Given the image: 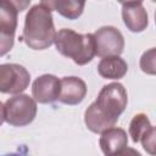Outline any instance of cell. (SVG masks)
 Returning <instances> with one entry per match:
<instances>
[{
	"label": "cell",
	"instance_id": "cell-1",
	"mask_svg": "<svg viewBox=\"0 0 156 156\" xmlns=\"http://www.w3.org/2000/svg\"><path fill=\"white\" fill-rule=\"evenodd\" d=\"M128 95L121 83H110L104 85L96 100L85 110L84 122L93 133H101L113 127L121 113L126 110Z\"/></svg>",
	"mask_w": 156,
	"mask_h": 156
},
{
	"label": "cell",
	"instance_id": "cell-2",
	"mask_svg": "<svg viewBox=\"0 0 156 156\" xmlns=\"http://www.w3.org/2000/svg\"><path fill=\"white\" fill-rule=\"evenodd\" d=\"M55 27L51 11L44 5H34L26 15L22 40L33 50H44L54 44Z\"/></svg>",
	"mask_w": 156,
	"mask_h": 156
},
{
	"label": "cell",
	"instance_id": "cell-3",
	"mask_svg": "<svg viewBox=\"0 0 156 156\" xmlns=\"http://www.w3.org/2000/svg\"><path fill=\"white\" fill-rule=\"evenodd\" d=\"M54 43L61 55L71 58L79 66L89 63L95 56V41L90 33L82 34L73 29L62 28L56 32Z\"/></svg>",
	"mask_w": 156,
	"mask_h": 156
},
{
	"label": "cell",
	"instance_id": "cell-4",
	"mask_svg": "<svg viewBox=\"0 0 156 156\" xmlns=\"http://www.w3.org/2000/svg\"><path fill=\"white\" fill-rule=\"evenodd\" d=\"M5 121L15 127L32 123L37 116V101L26 94H16L5 104Z\"/></svg>",
	"mask_w": 156,
	"mask_h": 156
},
{
	"label": "cell",
	"instance_id": "cell-5",
	"mask_svg": "<svg viewBox=\"0 0 156 156\" xmlns=\"http://www.w3.org/2000/svg\"><path fill=\"white\" fill-rule=\"evenodd\" d=\"M30 82L29 72L17 63L0 65V93L20 94L27 89Z\"/></svg>",
	"mask_w": 156,
	"mask_h": 156
},
{
	"label": "cell",
	"instance_id": "cell-6",
	"mask_svg": "<svg viewBox=\"0 0 156 156\" xmlns=\"http://www.w3.org/2000/svg\"><path fill=\"white\" fill-rule=\"evenodd\" d=\"M95 55L99 57L121 55L124 49V38L122 33L111 26L99 28L94 34Z\"/></svg>",
	"mask_w": 156,
	"mask_h": 156
},
{
	"label": "cell",
	"instance_id": "cell-7",
	"mask_svg": "<svg viewBox=\"0 0 156 156\" xmlns=\"http://www.w3.org/2000/svg\"><path fill=\"white\" fill-rule=\"evenodd\" d=\"M60 93V79L54 74H43L32 84V95L37 102L51 104L57 100Z\"/></svg>",
	"mask_w": 156,
	"mask_h": 156
},
{
	"label": "cell",
	"instance_id": "cell-8",
	"mask_svg": "<svg viewBox=\"0 0 156 156\" xmlns=\"http://www.w3.org/2000/svg\"><path fill=\"white\" fill-rule=\"evenodd\" d=\"M87 95V84L78 77H63L60 79V93L57 100L66 105H78Z\"/></svg>",
	"mask_w": 156,
	"mask_h": 156
},
{
	"label": "cell",
	"instance_id": "cell-9",
	"mask_svg": "<svg viewBox=\"0 0 156 156\" xmlns=\"http://www.w3.org/2000/svg\"><path fill=\"white\" fill-rule=\"evenodd\" d=\"M100 147L102 152L107 156L111 155H122V152L128 147V136L127 132L118 127H110L101 132L100 136Z\"/></svg>",
	"mask_w": 156,
	"mask_h": 156
},
{
	"label": "cell",
	"instance_id": "cell-10",
	"mask_svg": "<svg viewBox=\"0 0 156 156\" xmlns=\"http://www.w3.org/2000/svg\"><path fill=\"white\" fill-rule=\"evenodd\" d=\"M122 18L126 27L133 33H140L149 24V16L141 4L123 5Z\"/></svg>",
	"mask_w": 156,
	"mask_h": 156
},
{
	"label": "cell",
	"instance_id": "cell-11",
	"mask_svg": "<svg viewBox=\"0 0 156 156\" xmlns=\"http://www.w3.org/2000/svg\"><path fill=\"white\" fill-rule=\"evenodd\" d=\"M41 5L50 11H57L61 16L68 20L78 18L85 6V0H40Z\"/></svg>",
	"mask_w": 156,
	"mask_h": 156
},
{
	"label": "cell",
	"instance_id": "cell-12",
	"mask_svg": "<svg viewBox=\"0 0 156 156\" xmlns=\"http://www.w3.org/2000/svg\"><path fill=\"white\" fill-rule=\"evenodd\" d=\"M127 71L128 65L119 55L102 57L98 65V73L106 79H121L126 76Z\"/></svg>",
	"mask_w": 156,
	"mask_h": 156
},
{
	"label": "cell",
	"instance_id": "cell-13",
	"mask_svg": "<svg viewBox=\"0 0 156 156\" xmlns=\"http://www.w3.org/2000/svg\"><path fill=\"white\" fill-rule=\"evenodd\" d=\"M18 11L7 0H0V33L15 35Z\"/></svg>",
	"mask_w": 156,
	"mask_h": 156
},
{
	"label": "cell",
	"instance_id": "cell-14",
	"mask_svg": "<svg viewBox=\"0 0 156 156\" xmlns=\"http://www.w3.org/2000/svg\"><path fill=\"white\" fill-rule=\"evenodd\" d=\"M154 126L150 123V119L145 113H138L133 117L129 124V135L132 136V140L134 143H139L140 139L149 133Z\"/></svg>",
	"mask_w": 156,
	"mask_h": 156
},
{
	"label": "cell",
	"instance_id": "cell-15",
	"mask_svg": "<svg viewBox=\"0 0 156 156\" xmlns=\"http://www.w3.org/2000/svg\"><path fill=\"white\" fill-rule=\"evenodd\" d=\"M140 68L143 72L147 74H155V49L151 48L150 50L145 51L140 58Z\"/></svg>",
	"mask_w": 156,
	"mask_h": 156
},
{
	"label": "cell",
	"instance_id": "cell-16",
	"mask_svg": "<svg viewBox=\"0 0 156 156\" xmlns=\"http://www.w3.org/2000/svg\"><path fill=\"white\" fill-rule=\"evenodd\" d=\"M155 135H156V130H155V127L149 132L146 133L139 143H141L145 151H147L149 154L151 155H155V147H156V144H155Z\"/></svg>",
	"mask_w": 156,
	"mask_h": 156
},
{
	"label": "cell",
	"instance_id": "cell-17",
	"mask_svg": "<svg viewBox=\"0 0 156 156\" xmlns=\"http://www.w3.org/2000/svg\"><path fill=\"white\" fill-rule=\"evenodd\" d=\"M13 41H15V35H7L0 33V56L7 54L12 49Z\"/></svg>",
	"mask_w": 156,
	"mask_h": 156
},
{
	"label": "cell",
	"instance_id": "cell-18",
	"mask_svg": "<svg viewBox=\"0 0 156 156\" xmlns=\"http://www.w3.org/2000/svg\"><path fill=\"white\" fill-rule=\"evenodd\" d=\"M11 5H13L15 6V9L18 11V12H22V11H24L28 6H29V4H30V0H7Z\"/></svg>",
	"mask_w": 156,
	"mask_h": 156
},
{
	"label": "cell",
	"instance_id": "cell-19",
	"mask_svg": "<svg viewBox=\"0 0 156 156\" xmlns=\"http://www.w3.org/2000/svg\"><path fill=\"white\" fill-rule=\"evenodd\" d=\"M122 5H133V4H141L143 0H117Z\"/></svg>",
	"mask_w": 156,
	"mask_h": 156
},
{
	"label": "cell",
	"instance_id": "cell-20",
	"mask_svg": "<svg viewBox=\"0 0 156 156\" xmlns=\"http://www.w3.org/2000/svg\"><path fill=\"white\" fill-rule=\"evenodd\" d=\"M5 121V108H4V104L0 101V126L4 123Z\"/></svg>",
	"mask_w": 156,
	"mask_h": 156
},
{
	"label": "cell",
	"instance_id": "cell-21",
	"mask_svg": "<svg viewBox=\"0 0 156 156\" xmlns=\"http://www.w3.org/2000/svg\"><path fill=\"white\" fill-rule=\"evenodd\" d=\"M152 1H155V0H152Z\"/></svg>",
	"mask_w": 156,
	"mask_h": 156
}]
</instances>
